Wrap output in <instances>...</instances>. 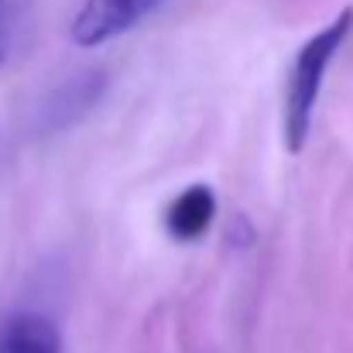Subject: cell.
<instances>
[{"label": "cell", "mask_w": 353, "mask_h": 353, "mask_svg": "<svg viewBox=\"0 0 353 353\" xmlns=\"http://www.w3.org/2000/svg\"><path fill=\"white\" fill-rule=\"evenodd\" d=\"M0 353H62L59 326L41 312H17L0 330Z\"/></svg>", "instance_id": "5"}, {"label": "cell", "mask_w": 353, "mask_h": 353, "mask_svg": "<svg viewBox=\"0 0 353 353\" xmlns=\"http://www.w3.org/2000/svg\"><path fill=\"white\" fill-rule=\"evenodd\" d=\"M165 0H83L69 24V38L79 48H100L137 28Z\"/></svg>", "instance_id": "2"}, {"label": "cell", "mask_w": 353, "mask_h": 353, "mask_svg": "<svg viewBox=\"0 0 353 353\" xmlns=\"http://www.w3.org/2000/svg\"><path fill=\"white\" fill-rule=\"evenodd\" d=\"M353 28V7L340 10L326 28H319L295 55L292 72H288V86H285V114H281V130H285V148L292 154H299L309 141L312 130V114L326 83V72L336 59V52L343 48L347 34Z\"/></svg>", "instance_id": "1"}, {"label": "cell", "mask_w": 353, "mask_h": 353, "mask_svg": "<svg viewBox=\"0 0 353 353\" xmlns=\"http://www.w3.org/2000/svg\"><path fill=\"white\" fill-rule=\"evenodd\" d=\"M216 220V192L210 185H189L165 210V230L175 240H199Z\"/></svg>", "instance_id": "4"}, {"label": "cell", "mask_w": 353, "mask_h": 353, "mask_svg": "<svg viewBox=\"0 0 353 353\" xmlns=\"http://www.w3.org/2000/svg\"><path fill=\"white\" fill-rule=\"evenodd\" d=\"M103 86H107V76L97 72V69H86V72H76L72 79H65V83L48 97L45 127H48V130H62V127L76 123L79 117H86V114L93 110V103L103 97Z\"/></svg>", "instance_id": "3"}, {"label": "cell", "mask_w": 353, "mask_h": 353, "mask_svg": "<svg viewBox=\"0 0 353 353\" xmlns=\"http://www.w3.org/2000/svg\"><path fill=\"white\" fill-rule=\"evenodd\" d=\"M7 48H10V34H7V28L0 24V65H3V59H7Z\"/></svg>", "instance_id": "6"}]
</instances>
